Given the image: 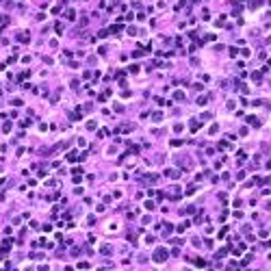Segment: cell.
<instances>
[{"label":"cell","instance_id":"obj_1","mask_svg":"<svg viewBox=\"0 0 271 271\" xmlns=\"http://www.w3.org/2000/svg\"><path fill=\"white\" fill-rule=\"evenodd\" d=\"M165 256H167V252H165V249H156V252H154V260L163 262V260H165Z\"/></svg>","mask_w":271,"mask_h":271}]
</instances>
